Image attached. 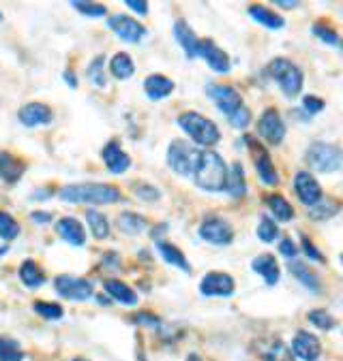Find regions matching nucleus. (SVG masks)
<instances>
[{"mask_svg": "<svg viewBox=\"0 0 343 361\" xmlns=\"http://www.w3.org/2000/svg\"><path fill=\"white\" fill-rule=\"evenodd\" d=\"M193 177H195V184L202 191L221 193L227 182V165L221 159V154L213 152V150H206V152H199Z\"/></svg>", "mask_w": 343, "mask_h": 361, "instance_id": "nucleus-1", "label": "nucleus"}, {"mask_svg": "<svg viewBox=\"0 0 343 361\" xmlns=\"http://www.w3.org/2000/svg\"><path fill=\"white\" fill-rule=\"evenodd\" d=\"M59 197L67 203H93V205H109L121 201V191L112 184L86 182V184H69L59 191Z\"/></svg>", "mask_w": 343, "mask_h": 361, "instance_id": "nucleus-2", "label": "nucleus"}, {"mask_svg": "<svg viewBox=\"0 0 343 361\" xmlns=\"http://www.w3.org/2000/svg\"><path fill=\"white\" fill-rule=\"evenodd\" d=\"M178 127L197 143V145H215L221 139V133L213 120L197 111H185L178 115Z\"/></svg>", "mask_w": 343, "mask_h": 361, "instance_id": "nucleus-3", "label": "nucleus"}, {"mask_svg": "<svg viewBox=\"0 0 343 361\" xmlns=\"http://www.w3.org/2000/svg\"><path fill=\"white\" fill-rule=\"evenodd\" d=\"M266 73L281 86L285 97H296L303 90V81H305L303 71L294 63H290L288 58H275L266 67Z\"/></svg>", "mask_w": 343, "mask_h": 361, "instance_id": "nucleus-4", "label": "nucleus"}, {"mask_svg": "<svg viewBox=\"0 0 343 361\" xmlns=\"http://www.w3.org/2000/svg\"><path fill=\"white\" fill-rule=\"evenodd\" d=\"M197 159H199V150L187 141L176 139L167 147V165L183 177L193 175V171L197 167Z\"/></svg>", "mask_w": 343, "mask_h": 361, "instance_id": "nucleus-5", "label": "nucleus"}, {"mask_svg": "<svg viewBox=\"0 0 343 361\" xmlns=\"http://www.w3.org/2000/svg\"><path fill=\"white\" fill-rule=\"evenodd\" d=\"M307 163L311 169H316L318 173H333L341 167V150L333 143L316 141L305 154Z\"/></svg>", "mask_w": 343, "mask_h": 361, "instance_id": "nucleus-6", "label": "nucleus"}, {"mask_svg": "<svg viewBox=\"0 0 343 361\" xmlns=\"http://www.w3.org/2000/svg\"><path fill=\"white\" fill-rule=\"evenodd\" d=\"M199 237L213 246H227L234 239V229L221 216H206L199 223Z\"/></svg>", "mask_w": 343, "mask_h": 361, "instance_id": "nucleus-7", "label": "nucleus"}, {"mask_svg": "<svg viewBox=\"0 0 343 361\" xmlns=\"http://www.w3.org/2000/svg\"><path fill=\"white\" fill-rule=\"evenodd\" d=\"M107 28L125 43H139L142 39H144V35H146V28L142 26L137 19H133L129 15H121V13L112 15L107 19Z\"/></svg>", "mask_w": 343, "mask_h": 361, "instance_id": "nucleus-8", "label": "nucleus"}, {"mask_svg": "<svg viewBox=\"0 0 343 361\" xmlns=\"http://www.w3.org/2000/svg\"><path fill=\"white\" fill-rule=\"evenodd\" d=\"M54 287L59 291V295L71 299V302H84V299H89L93 295V282L77 276H59L54 280Z\"/></svg>", "mask_w": 343, "mask_h": 361, "instance_id": "nucleus-9", "label": "nucleus"}, {"mask_svg": "<svg viewBox=\"0 0 343 361\" xmlns=\"http://www.w3.org/2000/svg\"><path fill=\"white\" fill-rule=\"evenodd\" d=\"M208 97L217 103V107L230 118L236 109L243 107V99L241 95L236 93V90L232 86H225V83H208L206 88Z\"/></svg>", "mask_w": 343, "mask_h": 361, "instance_id": "nucleus-10", "label": "nucleus"}, {"mask_svg": "<svg viewBox=\"0 0 343 361\" xmlns=\"http://www.w3.org/2000/svg\"><path fill=\"white\" fill-rule=\"evenodd\" d=\"M257 133H260L270 145H279L285 137V125H283V120L279 115L277 109L268 107L260 120H257Z\"/></svg>", "mask_w": 343, "mask_h": 361, "instance_id": "nucleus-11", "label": "nucleus"}, {"mask_svg": "<svg viewBox=\"0 0 343 361\" xmlns=\"http://www.w3.org/2000/svg\"><path fill=\"white\" fill-rule=\"evenodd\" d=\"M234 289V278L223 272H211L199 282V293L206 297H230Z\"/></svg>", "mask_w": 343, "mask_h": 361, "instance_id": "nucleus-12", "label": "nucleus"}, {"mask_svg": "<svg viewBox=\"0 0 343 361\" xmlns=\"http://www.w3.org/2000/svg\"><path fill=\"white\" fill-rule=\"evenodd\" d=\"M294 191L298 195V199L305 203V205H316L324 199V193H322V186L318 184V179L313 177L309 171H298L296 177H294Z\"/></svg>", "mask_w": 343, "mask_h": 361, "instance_id": "nucleus-13", "label": "nucleus"}, {"mask_svg": "<svg viewBox=\"0 0 343 361\" xmlns=\"http://www.w3.org/2000/svg\"><path fill=\"white\" fill-rule=\"evenodd\" d=\"M197 56H202L208 67L217 73H227L230 71V58H227V54L217 47L211 39H204L197 43Z\"/></svg>", "mask_w": 343, "mask_h": 361, "instance_id": "nucleus-14", "label": "nucleus"}, {"mask_svg": "<svg viewBox=\"0 0 343 361\" xmlns=\"http://www.w3.org/2000/svg\"><path fill=\"white\" fill-rule=\"evenodd\" d=\"M292 353L303 361H316L322 353V344L313 334L298 332L292 340Z\"/></svg>", "mask_w": 343, "mask_h": 361, "instance_id": "nucleus-15", "label": "nucleus"}, {"mask_svg": "<svg viewBox=\"0 0 343 361\" xmlns=\"http://www.w3.org/2000/svg\"><path fill=\"white\" fill-rule=\"evenodd\" d=\"M20 122L28 129H35L41 125H49L52 122V109L45 103H28L20 109L17 113Z\"/></svg>", "mask_w": 343, "mask_h": 361, "instance_id": "nucleus-16", "label": "nucleus"}, {"mask_svg": "<svg viewBox=\"0 0 343 361\" xmlns=\"http://www.w3.org/2000/svg\"><path fill=\"white\" fill-rule=\"evenodd\" d=\"M101 159L105 163V167L112 173H125L131 167V159L125 150L119 145V141H109L103 150H101Z\"/></svg>", "mask_w": 343, "mask_h": 361, "instance_id": "nucleus-17", "label": "nucleus"}, {"mask_svg": "<svg viewBox=\"0 0 343 361\" xmlns=\"http://www.w3.org/2000/svg\"><path fill=\"white\" fill-rule=\"evenodd\" d=\"M56 233H59L67 244L71 246H84L86 244V233H84V227L79 220L71 218V216H65L56 223Z\"/></svg>", "mask_w": 343, "mask_h": 361, "instance_id": "nucleus-18", "label": "nucleus"}, {"mask_svg": "<svg viewBox=\"0 0 343 361\" xmlns=\"http://www.w3.org/2000/svg\"><path fill=\"white\" fill-rule=\"evenodd\" d=\"M251 269L255 274H260L266 284L275 287L281 278V272H279V265H277V259L273 255H260V257H255L253 263H251Z\"/></svg>", "mask_w": 343, "mask_h": 361, "instance_id": "nucleus-19", "label": "nucleus"}, {"mask_svg": "<svg viewBox=\"0 0 343 361\" xmlns=\"http://www.w3.org/2000/svg\"><path fill=\"white\" fill-rule=\"evenodd\" d=\"M174 81L165 75H151L146 81H144V90H146V97L153 99V101H161L165 97H169L174 93Z\"/></svg>", "mask_w": 343, "mask_h": 361, "instance_id": "nucleus-20", "label": "nucleus"}, {"mask_svg": "<svg viewBox=\"0 0 343 361\" xmlns=\"http://www.w3.org/2000/svg\"><path fill=\"white\" fill-rule=\"evenodd\" d=\"M255 171H257V177H260L266 186H277L279 184V173L273 167L270 157L264 152L262 147H257V152H255Z\"/></svg>", "mask_w": 343, "mask_h": 361, "instance_id": "nucleus-21", "label": "nucleus"}, {"mask_svg": "<svg viewBox=\"0 0 343 361\" xmlns=\"http://www.w3.org/2000/svg\"><path fill=\"white\" fill-rule=\"evenodd\" d=\"M174 37L181 43V47L185 49L187 58H195L197 56V43H199V39L195 37V33L189 28V24L185 19H178L174 24Z\"/></svg>", "mask_w": 343, "mask_h": 361, "instance_id": "nucleus-22", "label": "nucleus"}, {"mask_svg": "<svg viewBox=\"0 0 343 361\" xmlns=\"http://www.w3.org/2000/svg\"><path fill=\"white\" fill-rule=\"evenodd\" d=\"M105 291H107V295L114 299V302H119V304H125V306H135L137 304V293L131 289V287H127L125 282H121V280H107L105 284Z\"/></svg>", "mask_w": 343, "mask_h": 361, "instance_id": "nucleus-23", "label": "nucleus"}, {"mask_svg": "<svg viewBox=\"0 0 343 361\" xmlns=\"http://www.w3.org/2000/svg\"><path fill=\"white\" fill-rule=\"evenodd\" d=\"M290 272H292V276H294L296 280H300V284H303V287H307L309 291H320V280H318V274L313 272V269H309V265H307V263H303V261L294 259V261L290 263Z\"/></svg>", "mask_w": 343, "mask_h": 361, "instance_id": "nucleus-24", "label": "nucleus"}, {"mask_svg": "<svg viewBox=\"0 0 343 361\" xmlns=\"http://www.w3.org/2000/svg\"><path fill=\"white\" fill-rule=\"evenodd\" d=\"M24 173V163L17 161L15 157H11L9 152H0V177L5 179V182L13 184L22 177Z\"/></svg>", "mask_w": 343, "mask_h": 361, "instance_id": "nucleus-25", "label": "nucleus"}, {"mask_svg": "<svg viewBox=\"0 0 343 361\" xmlns=\"http://www.w3.org/2000/svg\"><path fill=\"white\" fill-rule=\"evenodd\" d=\"M225 191L232 197H245L247 193V182H245V171L241 163H234L230 169H227V182H225Z\"/></svg>", "mask_w": 343, "mask_h": 361, "instance_id": "nucleus-26", "label": "nucleus"}, {"mask_svg": "<svg viewBox=\"0 0 343 361\" xmlns=\"http://www.w3.org/2000/svg\"><path fill=\"white\" fill-rule=\"evenodd\" d=\"M157 248H159L161 257H163L169 265L178 267L181 272H191V265H189L187 257H185V255H183L174 244H169V242H163V239H159V242H157Z\"/></svg>", "mask_w": 343, "mask_h": 361, "instance_id": "nucleus-27", "label": "nucleus"}, {"mask_svg": "<svg viewBox=\"0 0 343 361\" xmlns=\"http://www.w3.org/2000/svg\"><path fill=\"white\" fill-rule=\"evenodd\" d=\"M20 280L28 289H39L45 282V274L35 261H24L22 267H20Z\"/></svg>", "mask_w": 343, "mask_h": 361, "instance_id": "nucleus-28", "label": "nucleus"}, {"mask_svg": "<svg viewBox=\"0 0 343 361\" xmlns=\"http://www.w3.org/2000/svg\"><path fill=\"white\" fill-rule=\"evenodd\" d=\"M249 15L257 22V24H262V26H266V28H273V30H279V28H283V17L281 15H277L275 11H270L268 7H264V5H251L249 7Z\"/></svg>", "mask_w": 343, "mask_h": 361, "instance_id": "nucleus-29", "label": "nucleus"}, {"mask_svg": "<svg viewBox=\"0 0 343 361\" xmlns=\"http://www.w3.org/2000/svg\"><path fill=\"white\" fill-rule=\"evenodd\" d=\"M109 71H112V75L116 77V79H129L133 75V71H135V65H133V60H131L129 54L119 51L116 56L112 58Z\"/></svg>", "mask_w": 343, "mask_h": 361, "instance_id": "nucleus-30", "label": "nucleus"}, {"mask_svg": "<svg viewBox=\"0 0 343 361\" xmlns=\"http://www.w3.org/2000/svg\"><path fill=\"white\" fill-rule=\"evenodd\" d=\"M266 203H268V207H270V212L275 214V218L277 220H281V223H288V220H292L294 218V207L285 201L281 195H270L268 199H266Z\"/></svg>", "mask_w": 343, "mask_h": 361, "instance_id": "nucleus-31", "label": "nucleus"}, {"mask_svg": "<svg viewBox=\"0 0 343 361\" xmlns=\"http://www.w3.org/2000/svg\"><path fill=\"white\" fill-rule=\"evenodd\" d=\"M116 225H119L121 231H125L129 235H137V233H142V231L146 229V218L144 216H137L133 212H125V214H121L116 218Z\"/></svg>", "mask_w": 343, "mask_h": 361, "instance_id": "nucleus-32", "label": "nucleus"}, {"mask_svg": "<svg viewBox=\"0 0 343 361\" xmlns=\"http://www.w3.org/2000/svg\"><path fill=\"white\" fill-rule=\"evenodd\" d=\"M262 357L266 361H294L292 359V351L285 346L281 340H273L266 344V348H262Z\"/></svg>", "mask_w": 343, "mask_h": 361, "instance_id": "nucleus-33", "label": "nucleus"}, {"mask_svg": "<svg viewBox=\"0 0 343 361\" xmlns=\"http://www.w3.org/2000/svg\"><path fill=\"white\" fill-rule=\"evenodd\" d=\"M86 223H89V227H91V231H93V235L97 239H105L109 235V223H107V218L103 214L95 212V209H89V212H86Z\"/></svg>", "mask_w": 343, "mask_h": 361, "instance_id": "nucleus-34", "label": "nucleus"}, {"mask_svg": "<svg viewBox=\"0 0 343 361\" xmlns=\"http://www.w3.org/2000/svg\"><path fill=\"white\" fill-rule=\"evenodd\" d=\"M103 56H97L93 63L89 65V69H86V75H89V79L97 86V88H105L107 86V77H105V69H103Z\"/></svg>", "mask_w": 343, "mask_h": 361, "instance_id": "nucleus-35", "label": "nucleus"}, {"mask_svg": "<svg viewBox=\"0 0 343 361\" xmlns=\"http://www.w3.org/2000/svg\"><path fill=\"white\" fill-rule=\"evenodd\" d=\"M337 212H339V203H335V201H326L324 203V199H322L320 203L311 205L309 216L316 218V220H326V218H333Z\"/></svg>", "mask_w": 343, "mask_h": 361, "instance_id": "nucleus-36", "label": "nucleus"}, {"mask_svg": "<svg viewBox=\"0 0 343 361\" xmlns=\"http://www.w3.org/2000/svg\"><path fill=\"white\" fill-rule=\"evenodd\" d=\"M24 353L11 338H0V361H22Z\"/></svg>", "mask_w": 343, "mask_h": 361, "instance_id": "nucleus-37", "label": "nucleus"}, {"mask_svg": "<svg viewBox=\"0 0 343 361\" xmlns=\"http://www.w3.org/2000/svg\"><path fill=\"white\" fill-rule=\"evenodd\" d=\"M20 235V225L17 220L7 214V212H0V239H15Z\"/></svg>", "mask_w": 343, "mask_h": 361, "instance_id": "nucleus-38", "label": "nucleus"}, {"mask_svg": "<svg viewBox=\"0 0 343 361\" xmlns=\"http://www.w3.org/2000/svg\"><path fill=\"white\" fill-rule=\"evenodd\" d=\"M277 235H279V229H277L275 220H270L268 216H262L260 225H257V237H260L262 242L270 244V242H275V239H277Z\"/></svg>", "mask_w": 343, "mask_h": 361, "instance_id": "nucleus-39", "label": "nucleus"}, {"mask_svg": "<svg viewBox=\"0 0 343 361\" xmlns=\"http://www.w3.org/2000/svg\"><path fill=\"white\" fill-rule=\"evenodd\" d=\"M35 312L41 314L43 319H49V321H59L63 319V308L59 304H49V302H35L33 304Z\"/></svg>", "mask_w": 343, "mask_h": 361, "instance_id": "nucleus-40", "label": "nucleus"}, {"mask_svg": "<svg viewBox=\"0 0 343 361\" xmlns=\"http://www.w3.org/2000/svg\"><path fill=\"white\" fill-rule=\"evenodd\" d=\"M309 321L316 325V327H320V329H333L337 325V321L333 319V314L326 312V310H311L309 312Z\"/></svg>", "mask_w": 343, "mask_h": 361, "instance_id": "nucleus-41", "label": "nucleus"}, {"mask_svg": "<svg viewBox=\"0 0 343 361\" xmlns=\"http://www.w3.org/2000/svg\"><path fill=\"white\" fill-rule=\"evenodd\" d=\"M71 7H75L79 13L91 15V17H101L107 13L105 5H99V3H79V0H75V3H71Z\"/></svg>", "mask_w": 343, "mask_h": 361, "instance_id": "nucleus-42", "label": "nucleus"}, {"mask_svg": "<svg viewBox=\"0 0 343 361\" xmlns=\"http://www.w3.org/2000/svg\"><path fill=\"white\" fill-rule=\"evenodd\" d=\"M230 125L232 127H236V129H245V127H249V122H251V111L247 109V107H241V109H236L230 118Z\"/></svg>", "mask_w": 343, "mask_h": 361, "instance_id": "nucleus-43", "label": "nucleus"}, {"mask_svg": "<svg viewBox=\"0 0 343 361\" xmlns=\"http://www.w3.org/2000/svg\"><path fill=\"white\" fill-rule=\"evenodd\" d=\"M313 35L316 37H320L324 43H328V45H337L339 43V35L335 33V30H330V28H326V26H313Z\"/></svg>", "mask_w": 343, "mask_h": 361, "instance_id": "nucleus-44", "label": "nucleus"}, {"mask_svg": "<svg viewBox=\"0 0 343 361\" xmlns=\"http://www.w3.org/2000/svg\"><path fill=\"white\" fill-rule=\"evenodd\" d=\"M303 107L309 111V113H320L322 109H324V101L322 99H318V97H305V101H303Z\"/></svg>", "mask_w": 343, "mask_h": 361, "instance_id": "nucleus-45", "label": "nucleus"}, {"mask_svg": "<svg viewBox=\"0 0 343 361\" xmlns=\"http://www.w3.org/2000/svg\"><path fill=\"white\" fill-rule=\"evenodd\" d=\"M135 193H137V197L146 199V201H155V199H159V191L153 188V186H148V184H137V186H135Z\"/></svg>", "mask_w": 343, "mask_h": 361, "instance_id": "nucleus-46", "label": "nucleus"}, {"mask_svg": "<svg viewBox=\"0 0 343 361\" xmlns=\"http://www.w3.org/2000/svg\"><path fill=\"white\" fill-rule=\"evenodd\" d=\"M279 250H281V255H285V257H288V259H294V257L298 255V248H296V244L292 242L290 237L281 239V244H279Z\"/></svg>", "mask_w": 343, "mask_h": 361, "instance_id": "nucleus-47", "label": "nucleus"}, {"mask_svg": "<svg viewBox=\"0 0 343 361\" xmlns=\"http://www.w3.org/2000/svg\"><path fill=\"white\" fill-rule=\"evenodd\" d=\"M125 5L131 11L139 13V15H146L148 13V3H146V0H125Z\"/></svg>", "mask_w": 343, "mask_h": 361, "instance_id": "nucleus-48", "label": "nucleus"}, {"mask_svg": "<svg viewBox=\"0 0 343 361\" xmlns=\"http://www.w3.org/2000/svg\"><path fill=\"white\" fill-rule=\"evenodd\" d=\"M303 250H305V255H307L309 259H316V261H322V259H324L322 252H320L316 246H313V244L309 242V239H303Z\"/></svg>", "mask_w": 343, "mask_h": 361, "instance_id": "nucleus-49", "label": "nucleus"}, {"mask_svg": "<svg viewBox=\"0 0 343 361\" xmlns=\"http://www.w3.org/2000/svg\"><path fill=\"white\" fill-rule=\"evenodd\" d=\"M35 223H49L52 220V214L49 212H33V216H31Z\"/></svg>", "mask_w": 343, "mask_h": 361, "instance_id": "nucleus-50", "label": "nucleus"}, {"mask_svg": "<svg viewBox=\"0 0 343 361\" xmlns=\"http://www.w3.org/2000/svg\"><path fill=\"white\" fill-rule=\"evenodd\" d=\"M275 5H279V7H283V9H294V7H298L296 0H294V3H288V0H277Z\"/></svg>", "mask_w": 343, "mask_h": 361, "instance_id": "nucleus-51", "label": "nucleus"}, {"mask_svg": "<svg viewBox=\"0 0 343 361\" xmlns=\"http://www.w3.org/2000/svg\"><path fill=\"white\" fill-rule=\"evenodd\" d=\"M65 81H67V83H71V88H77V81H75V77H73V73H71V71H67V73H65Z\"/></svg>", "mask_w": 343, "mask_h": 361, "instance_id": "nucleus-52", "label": "nucleus"}, {"mask_svg": "<svg viewBox=\"0 0 343 361\" xmlns=\"http://www.w3.org/2000/svg\"><path fill=\"white\" fill-rule=\"evenodd\" d=\"M5 252H7V248H0V257H3Z\"/></svg>", "mask_w": 343, "mask_h": 361, "instance_id": "nucleus-53", "label": "nucleus"}, {"mask_svg": "<svg viewBox=\"0 0 343 361\" xmlns=\"http://www.w3.org/2000/svg\"><path fill=\"white\" fill-rule=\"evenodd\" d=\"M189 361H197V357H195V355H191V357H189Z\"/></svg>", "mask_w": 343, "mask_h": 361, "instance_id": "nucleus-54", "label": "nucleus"}, {"mask_svg": "<svg viewBox=\"0 0 343 361\" xmlns=\"http://www.w3.org/2000/svg\"><path fill=\"white\" fill-rule=\"evenodd\" d=\"M73 361H86V359H79V357H77V359H73Z\"/></svg>", "mask_w": 343, "mask_h": 361, "instance_id": "nucleus-55", "label": "nucleus"}, {"mask_svg": "<svg viewBox=\"0 0 343 361\" xmlns=\"http://www.w3.org/2000/svg\"><path fill=\"white\" fill-rule=\"evenodd\" d=\"M0 24H3V13H0Z\"/></svg>", "mask_w": 343, "mask_h": 361, "instance_id": "nucleus-56", "label": "nucleus"}]
</instances>
